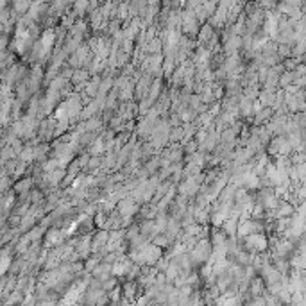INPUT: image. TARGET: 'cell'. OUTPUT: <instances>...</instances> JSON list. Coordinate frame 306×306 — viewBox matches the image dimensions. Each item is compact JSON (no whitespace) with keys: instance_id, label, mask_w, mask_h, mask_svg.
<instances>
[{"instance_id":"6da1fadb","label":"cell","mask_w":306,"mask_h":306,"mask_svg":"<svg viewBox=\"0 0 306 306\" xmlns=\"http://www.w3.org/2000/svg\"><path fill=\"white\" fill-rule=\"evenodd\" d=\"M244 249L249 253H263L269 249V238L263 233H253L244 236Z\"/></svg>"},{"instance_id":"7a4b0ae2","label":"cell","mask_w":306,"mask_h":306,"mask_svg":"<svg viewBox=\"0 0 306 306\" xmlns=\"http://www.w3.org/2000/svg\"><path fill=\"white\" fill-rule=\"evenodd\" d=\"M188 254H190L194 263H204L211 254V242L206 238H199L197 244L188 251Z\"/></svg>"},{"instance_id":"3957f363","label":"cell","mask_w":306,"mask_h":306,"mask_svg":"<svg viewBox=\"0 0 306 306\" xmlns=\"http://www.w3.org/2000/svg\"><path fill=\"white\" fill-rule=\"evenodd\" d=\"M116 206H118L116 211H118V215L122 218H127V217L133 218L134 215L140 211V206H138V203L131 196H125V197H122V199H118Z\"/></svg>"},{"instance_id":"277c9868","label":"cell","mask_w":306,"mask_h":306,"mask_svg":"<svg viewBox=\"0 0 306 306\" xmlns=\"http://www.w3.org/2000/svg\"><path fill=\"white\" fill-rule=\"evenodd\" d=\"M213 34H215V27H213L209 22H204V23H201L199 32H197L196 38H197V41H199L201 47H206L208 41L213 38Z\"/></svg>"},{"instance_id":"5b68a950","label":"cell","mask_w":306,"mask_h":306,"mask_svg":"<svg viewBox=\"0 0 306 306\" xmlns=\"http://www.w3.org/2000/svg\"><path fill=\"white\" fill-rule=\"evenodd\" d=\"M107 236H109V231L107 229H101L95 236H92V245H90V251L92 253H99L101 249H104L107 242Z\"/></svg>"},{"instance_id":"8992f818","label":"cell","mask_w":306,"mask_h":306,"mask_svg":"<svg viewBox=\"0 0 306 306\" xmlns=\"http://www.w3.org/2000/svg\"><path fill=\"white\" fill-rule=\"evenodd\" d=\"M222 49L226 50V54H236L240 49H242V36L231 34L229 38H226V40H224Z\"/></svg>"},{"instance_id":"52a82bcc","label":"cell","mask_w":306,"mask_h":306,"mask_svg":"<svg viewBox=\"0 0 306 306\" xmlns=\"http://www.w3.org/2000/svg\"><path fill=\"white\" fill-rule=\"evenodd\" d=\"M109 276H113L111 274V263H106V262H99L97 267L92 271V278H95V280H99V281L107 280Z\"/></svg>"},{"instance_id":"ba28073f","label":"cell","mask_w":306,"mask_h":306,"mask_svg":"<svg viewBox=\"0 0 306 306\" xmlns=\"http://www.w3.org/2000/svg\"><path fill=\"white\" fill-rule=\"evenodd\" d=\"M90 77V72L86 70V68H76V70L72 72V81L74 83H77V85H83V83H86Z\"/></svg>"},{"instance_id":"9c48e42d","label":"cell","mask_w":306,"mask_h":306,"mask_svg":"<svg viewBox=\"0 0 306 306\" xmlns=\"http://www.w3.org/2000/svg\"><path fill=\"white\" fill-rule=\"evenodd\" d=\"M136 289H138V285H136V281H134V280H129L127 283L122 285V292H124L129 299H133V298H134V294H136Z\"/></svg>"},{"instance_id":"30bf717a","label":"cell","mask_w":306,"mask_h":306,"mask_svg":"<svg viewBox=\"0 0 306 306\" xmlns=\"http://www.w3.org/2000/svg\"><path fill=\"white\" fill-rule=\"evenodd\" d=\"M32 4H49V0H34Z\"/></svg>"}]
</instances>
